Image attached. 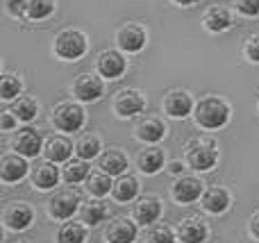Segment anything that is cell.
I'll return each instance as SVG.
<instances>
[{"label": "cell", "instance_id": "1", "mask_svg": "<svg viewBox=\"0 0 259 243\" xmlns=\"http://www.w3.org/2000/svg\"><path fill=\"white\" fill-rule=\"evenodd\" d=\"M193 118H196L198 127L205 130H219L230 121V105L225 100L216 98V95H207L193 109Z\"/></svg>", "mask_w": 259, "mask_h": 243}, {"label": "cell", "instance_id": "21", "mask_svg": "<svg viewBox=\"0 0 259 243\" xmlns=\"http://www.w3.org/2000/svg\"><path fill=\"white\" fill-rule=\"evenodd\" d=\"M137 139L143 141V143H157V141L164 139L166 134V125L159 121V118H146L137 125Z\"/></svg>", "mask_w": 259, "mask_h": 243}, {"label": "cell", "instance_id": "36", "mask_svg": "<svg viewBox=\"0 0 259 243\" xmlns=\"http://www.w3.org/2000/svg\"><path fill=\"white\" fill-rule=\"evenodd\" d=\"M237 9L243 16H259V0H237Z\"/></svg>", "mask_w": 259, "mask_h": 243}, {"label": "cell", "instance_id": "41", "mask_svg": "<svg viewBox=\"0 0 259 243\" xmlns=\"http://www.w3.org/2000/svg\"><path fill=\"white\" fill-rule=\"evenodd\" d=\"M180 171H182V164H180V162L170 164V173H180Z\"/></svg>", "mask_w": 259, "mask_h": 243}, {"label": "cell", "instance_id": "27", "mask_svg": "<svg viewBox=\"0 0 259 243\" xmlns=\"http://www.w3.org/2000/svg\"><path fill=\"white\" fill-rule=\"evenodd\" d=\"M89 177V164L87 159H73V162H66L64 166V180L68 184H77V182H84Z\"/></svg>", "mask_w": 259, "mask_h": 243}, {"label": "cell", "instance_id": "14", "mask_svg": "<svg viewBox=\"0 0 259 243\" xmlns=\"http://www.w3.org/2000/svg\"><path fill=\"white\" fill-rule=\"evenodd\" d=\"M27 162L23 155H5L3 159H0V177H3V182H18L23 180V177L27 175Z\"/></svg>", "mask_w": 259, "mask_h": 243}, {"label": "cell", "instance_id": "15", "mask_svg": "<svg viewBox=\"0 0 259 243\" xmlns=\"http://www.w3.org/2000/svg\"><path fill=\"white\" fill-rule=\"evenodd\" d=\"M73 143L66 139V136H62V134H55V136H50L48 141H46V145H44V155H46V159H50V162H55V164H62V162H68L71 159V155H73Z\"/></svg>", "mask_w": 259, "mask_h": 243}, {"label": "cell", "instance_id": "29", "mask_svg": "<svg viewBox=\"0 0 259 243\" xmlns=\"http://www.w3.org/2000/svg\"><path fill=\"white\" fill-rule=\"evenodd\" d=\"M109 177L112 175H107V173H94L91 177H87V191L96 198H105L109 193V189H114Z\"/></svg>", "mask_w": 259, "mask_h": 243}, {"label": "cell", "instance_id": "7", "mask_svg": "<svg viewBox=\"0 0 259 243\" xmlns=\"http://www.w3.org/2000/svg\"><path fill=\"white\" fill-rule=\"evenodd\" d=\"M146 41H148L146 30H143L141 25H137V23H127V25H123L121 30L116 32V45L123 53H130V55L141 53Z\"/></svg>", "mask_w": 259, "mask_h": 243}, {"label": "cell", "instance_id": "12", "mask_svg": "<svg viewBox=\"0 0 259 243\" xmlns=\"http://www.w3.org/2000/svg\"><path fill=\"white\" fill-rule=\"evenodd\" d=\"M32 218H34L32 207L30 205H25V203H9L7 207H5V212H3V223L14 232L30 227Z\"/></svg>", "mask_w": 259, "mask_h": 243}, {"label": "cell", "instance_id": "34", "mask_svg": "<svg viewBox=\"0 0 259 243\" xmlns=\"http://www.w3.org/2000/svg\"><path fill=\"white\" fill-rule=\"evenodd\" d=\"M146 243H175V234L164 225H155L146 232Z\"/></svg>", "mask_w": 259, "mask_h": 243}, {"label": "cell", "instance_id": "17", "mask_svg": "<svg viewBox=\"0 0 259 243\" xmlns=\"http://www.w3.org/2000/svg\"><path fill=\"white\" fill-rule=\"evenodd\" d=\"M105 239L109 243H132L137 239V225L130 218H114L105 232Z\"/></svg>", "mask_w": 259, "mask_h": 243}, {"label": "cell", "instance_id": "39", "mask_svg": "<svg viewBox=\"0 0 259 243\" xmlns=\"http://www.w3.org/2000/svg\"><path fill=\"white\" fill-rule=\"evenodd\" d=\"M250 232H252V234H255L257 239H259V214H257V216L250 221Z\"/></svg>", "mask_w": 259, "mask_h": 243}, {"label": "cell", "instance_id": "6", "mask_svg": "<svg viewBox=\"0 0 259 243\" xmlns=\"http://www.w3.org/2000/svg\"><path fill=\"white\" fill-rule=\"evenodd\" d=\"M161 107H164V112L168 114L170 118H187L189 114L196 109V105H193V98L189 91L173 89L161 100Z\"/></svg>", "mask_w": 259, "mask_h": 243}, {"label": "cell", "instance_id": "11", "mask_svg": "<svg viewBox=\"0 0 259 243\" xmlns=\"http://www.w3.org/2000/svg\"><path fill=\"white\" fill-rule=\"evenodd\" d=\"M96 66H98V73L103 77H107V80H118V77L125 73L127 62L118 50H105V53L98 55Z\"/></svg>", "mask_w": 259, "mask_h": 243}, {"label": "cell", "instance_id": "20", "mask_svg": "<svg viewBox=\"0 0 259 243\" xmlns=\"http://www.w3.org/2000/svg\"><path fill=\"white\" fill-rule=\"evenodd\" d=\"M178 236L182 243H202L207 239V225L200 218H187L180 223Z\"/></svg>", "mask_w": 259, "mask_h": 243}, {"label": "cell", "instance_id": "26", "mask_svg": "<svg viewBox=\"0 0 259 243\" xmlns=\"http://www.w3.org/2000/svg\"><path fill=\"white\" fill-rule=\"evenodd\" d=\"M14 114H16L18 121L23 123H30L36 118V114H39V103H36L34 98H30V95H23V98H18L16 103H14Z\"/></svg>", "mask_w": 259, "mask_h": 243}, {"label": "cell", "instance_id": "16", "mask_svg": "<svg viewBox=\"0 0 259 243\" xmlns=\"http://www.w3.org/2000/svg\"><path fill=\"white\" fill-rule=\"evenodd\" d=\"M200 193H202V182L196 180V177H180L173 184V198L180 205L196 203L200 198Z\"/></svg>", "mask_w": 259, "mask_h": 243}, {"label": "cell", "instance_id": "40", "mask_svg": "<svg viewBox=\"0 0 259 243\" xmlns=\"http://www.w3.org/2000/svg\"><path fill=\"white\" fill-rule=\"evenodd\" d=\"M178 7H193L196 3H200V0H173Z\"/></svg>", "mask_w": 259, "mask_h": 243}, {"label": "cell", "instance_id": "4", "mask_svg": "<svg viewBox=\"0 0 259 243\" xmlns=\"http://www.w3.org/2000/svg\"><path fill=\"white\" fill-rule=\"evenodd\" d=\"M146 109V95L137 89H121L114 95V112L121 118H132Z\"/></svg>", "mask_w": 259, "mask_h": 243}, {"label": "cell", "instance_id": "37", "mask_svg": "<svg viewBox=\"0 0 259 243\" xmlns=\"http://www.w3.org/2000/svg\"><path fill=\"white\" fill-rule=\"evenodd\" d=\"M27 12V0H7V14L14 18L23 16Z\"/></svg>", "mask_w": 259, "mask_h": 243}, {"label": "cell", "instance_id": "3", "mask_svg": "<svg viewBox=\"0 0 259 243\" xmlns=\"http://www.w3.org/2000/svg\"><path fill=\"white\" fill-rule=\"evenodd\" d=\"M53 125L59 132H77L84 125V109L77 103H59L53 109Z\"/></svg>", "mask_w": 259, "mask_h": 243}, {"label": "cell", "instance_id": "25", "mask_svg": "<svg viewBox=\"0 0 259 243\" xmlns=\"http://www.w3.org/2000/svg\"><path fill=\"white\" fill-rule=\"evenodd\" d=\"M139 168H141L146 175H155L161 166H164V153L159 148H146L139 153Z\"/></svg>", "mask_w": 259, "mask_h": 243}, {"label": "cell", "instance_id": "23", "mask_svg": "<svg viewBox=\"0 0 259 243\" xmlns=\"http://www.w3.org/2000/svg\"><path fill=\"white\" fill-rule=\"evenodd\" d=\"M202 207H205L209 214H223L225 209L230 207V196H228V191H225V189H219V186L209 189L205 196H202Z\"/></svg>", "mask_w": 259, "mask_h": 243}, {"label": "cell", "instance_id": "19", "mask_svg": "<svg viewBox=\"0 0 259 243\" xmlns=\"http://www.w3.org/2000/svg\"><path fill=\"white\" fill-rule=\"evenodd\" d=\"M98 168L107 175H123V171L127 168V157L116 148L105 150L98 159Z\"/></svg>", "mask_w": 259, "mask_h": 243}, {"label": "cell", "instance_id": "18", "mask_svg": "<svg viewBox=\"0 0 259 243\" xmlns=\"http://www.w3.org/2000/svg\"><path fill=\"white\" fill-rule=\"evenodd\" d=\"M202 25H205V30L211 32V34H221V32L232 27V14L225 7H211V9H207V14L202 16Z\"/></svg>", "mask_w": 259, "mask_h": 243}, {"label": "cell", "instance_id": "8", "mask_svg": "<svg viewBox=\"0 0 259 243\" xmlns=\"http://www.w3.org/2000/svg\"><path fill=\"white\" fill-rule=\"evenodd\" d=\"M187 162L193 171H211L219 162V153L211 143H191L187 148Z\"/></svg>", "mask_w": 259, "mask_h": 243}, {"label": "cell", "instance_id": "2", "mask_svg": "<svg viewBox=\"0 0 259 243\" xmlns=\"http://www.w3.org/2000/svg\"><path fill=\"white\" fill-rule=\"evenodd\" d=\"M55 55L64 62H77L87 53V36L80 30H64L55 39Z\"/></svg>", "mask_w": 259, "mask_h": 243}, {"label": "cell", "instance_id": "30", "mask_svg": "<svg viewBox=\"0 0 259 243\" xmlns=\"http://www.w3.org/2000/svg\"><path fill=\"white\" fill-rule=\"evenodd\" d=\"M100 153V139L94 134H82L75 141V155L80 159H94Z\"/></svg>", "mask_w": 259, "mask_h": 243}, {"label": "cell", "instance_id": "35", "mask_svg": "<svg viewBox=\"0 0 259 243\" xmlns=\"http://www.w3.org/2000/svg\"><path fill=\"white\" fill-rule=\"evenodd\" d=\"M243 55L250 64H259V36H250L243 45Z\"/></svg>", "mask_w": 259, "mask_h": 243}, {"label": "cell", "instance_id": "24", "mask_svg": "<svg viewBox=\"0 0 259 243\" xmlns=\"http://www.w3.org/2000/svg\"><path fill=\"white\" fill-rule=\"evenodd\" d=\"M114 198L118 200V203H130V200L137 198L139 193V182L137 177L132 175H121L116 182H114V189H112Z\"/></svg>", "mask_w": 259, "mask_h": 243}, {"label": "cell", "instance_id": "33", "mask_svg": "<svg viewBox=\"0 0 259 243\" xmlns=\"http://www.w3.org/2000/svg\"><path fill=\"white\" fill-rule=\"evenodd\" d=\"M21 89H23V82L16 75H3V80H0V98L3 100H7V103L16 100Z\"/></svg>", "mask_w": 259, "mask_h": 243}, {"label": "cell", "instance_id": "28", "mask_svg": "<svg viewBox=\"0 0 259 243\" xmlns=\"http://www.w3.org/2000/svg\"><path fill=\"white\" fill-rule=\"evenodd\" d=\"M107 216H109V212H107V207H105V203H100V200L82 207V223H87V225H91V227L105 223Z\"/></svg>", "mask_w": 259, "mask_h": 243}, {"label": "cell", "instance_id": "5", "mask_svg": "<svg viewBox=\"0 0 259 243\" xmlns=\"http://www.w3.org/2000/svg\"><path fill=\"white\" fill-rule=\"evenodd\" d=\"M71 91L82 103H96V100H100V95H103L105 84L94 73H80V75L75 77V82H73Z\"/></svg>", "mask_w": 259, "mask_h": 243}, {"label": "cell", "instance_id": "9", "mask_svg": "<svg viewBox=\"0 0 259 243\" xmlns=\"http://www.w3.org/2000/svg\"><path fill=\"white\" fill-rule=\"evenodd\" d=\"M12 150L14 153H18V155H23V157L32 159V157H36V155L44 150V139H41V134L36 130L25 127V130H21L12 139Z\"/></svg>", "mask_w": 259, "mask_h": 243}, {"label": "cell", "instance_id": "32", "mask_svg": "<svg viewBox=\"0 0 259 243\" xmlns=\"http://www.w3.org/2000/svg\"><path fill=\"white\" fill-rule=\"evenodd\" d=\"M84 239H87V230L80 223H64L57 232L59 243H84Z\"/></svg>", "mask_w": 259, "mask_h": 243}, {"label": "cell", "instance_id": "38", "mask_svg": "<svg viewBox=\"0 0 259 243\" xmlns=\"http://www.w3.org/2000/svg\"><path fill=\"white\" fill-rule=\"evenodd\" d=\"M16 123H18V118H16V114H14V112H3V114H0V130H3V132L14 130V127H16Z\"/></svg>", "mask_w": 259, "mask_h": 243}, {"label": "cell", "instance_id": "10", "mask_svg": "<svg viewBox=\"0 0 259 243\" xmlns=\"http://www.w3.org/2000/svg\"><path fill=\"white\" fill-rule=\"evenodd\" d=\"M77 205H80V196L73 193V191H59L50 198L48 203V214L53 218H59V221H66L73 214L77 212Z\"/></svg>", "mask_w": 259, "mask_h": 243}, {"label": "cell", "instance_id": "22", "mask_svg": "<svg viewBox=\"0 0 259 243\" xmlns=\"http://www.w3.org/2000/svg\"><path fill=\"white\" fill-rule=\"evenodd\" d=\"M161 216V203L157 198H143L134 205V218L141 225H152Z\"/></svg>", "mask_w": 259, "mask_h": 243}, {"label": "cell", "instance_id": "31", "mask_svg": "<svg viewBox=\"0 0 259 243\" xmlns=\"http://www.w3.org/2000/svg\"><path fill=\"white\" fill-rule=\"evenodd\" d=\"M55 0H27V12L25 16L30 21H44V18L53 16L55 12Z\"/></svg>", "mask_w": 259, "mask_h": 243}, {"label": "cell", "instance_id": "13", "mask_svg": "<svg viewBox=\"0 0 259 243\" xmlns=\"http://www.w3.org/2000/svg\"><path fill=\"white\" fill-rule=\"evenodd\" d=\"M57 180H59V171L55 166V162L46 159V162H36L32 166V184L41 191H48L53 186H57Z\"/></svg>", "mask_w": 259, "mask_h": 243}]
</instances>
